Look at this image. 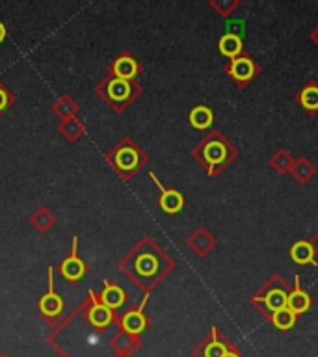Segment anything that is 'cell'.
I'll return each instance as SVG.
<instances>
[{
    "label": "cell",
    "mask_w": 318,
    "mask_h": 357,
    "mask_svg": "<svg viewBox=\"0 0 318 357\" xmlns=\"http://www.w3.org/2000/svg\"><path fill=\"white\" fill-rule=\"evenodd\" d=\"M287 307L290 311L294 312L296 317H301L309 312V309L312 307V298L311 294L307 292L303 287H301V278L296 273L294 283H292V289L289 292V300H287Z\"/></svg>",
    "instance_id": "5"
},
{
    "label": "cell",
    "mask_w": 318,
    "mask_h": 357,
    "mask_svg": "<svg viewBox=\"0 0 318 357\" xmlns=\"http://www.w3.org/2000/svg\"><path fill=\"white\" fill-rule=\"evenodd\" d=\"M296 105L300 106L301 110H305L309 116H317L318 114V82L317 80H309L303 88L294 95Z\"/></svg>",
    "instance_id": "8"
},
{
    "label": "cell",
    "mask_w": 318,
    "mask_h": 357,
    "mask_svg": "<svg viewBox=\"0 0 318 357\" xmlns=\"http://www.w3.org/2000/svg\"><path fill=\"white\" fill-rule=\"evenodd\" d=\"M211 8L220 17H229L240 8V0H211Z\"/></svg>",
    "instance_id": "24"
},
{
    "label": "cell",
    "mask_w": 318,
    "mask_h": 357,
    "mask_svg": "<svg viewBox=\"0 0 318 357\" xmlns=\"http://www.w3.org/2000/svg\"><path fill=\"white\" fill-rule=\"evenodd\" d=\"M99 301L103 305H106L108 309H119V307L125 303V292H123L121 287H117V284L106 283L105 290H103V294H100Z\"/></svg>",
    "instance_id": "20"
},
{
    "label": "cell",
    "mask_w": 318,
    "mask_h": 357,
    "mask_svg": "<svg viewBox=\"0 0 318 357\" xmlns=\"http://www.w3.org/2000/svg\"><path fill=\"white\" fill-rule=\"evenodd\" d=\"M292 162H294V156L290 155L287 149H278L270 156V167H272L273 172L279 173V175H287L290 172V167H292Z\"/></svg>",
    "instance_id": "22"
},
{
    "label": "cell",
    "mask_w": 318,
    "mask_h": 357,
    "mask_svg": "<svg viewBox=\"0 0 318 357\" xmlns=\"http://www.w3.org/2000/svg\"><path fill=\"white\" fill-rule=\"evenodd\" d=\"M309 242H311L312 251H315V257H317V261H318V229H317V231H315V234H312Z\"/></svg>",
    "instance_id": "28"
},
{
    "label": "cell",
    "mask_w": 318,
    "mask_h": 357,
    "mask_svg": "<svg viewBox=\"0 0 318 357\" xmlns=\"http://www.w3.org/2000/svg\"><path fill=\"white\" fill-rule=\"evenodd\" d=\"M233 346V340L227 339L220 331V328L212 326L211 333L206 335L205 339L201 340V344L194 350V357H223Z\"/></svg>",
    "instance_id": "4"
},
{
    "label": "cell",
    "mask_w": 318,
    "mask_h": 357,
    "mask_svg": "<svg viewBox=\"0 0 318 357\" xmlns=\"http://www.w3.org/2000/svg\"><path fill=\"white\" fill-rule=\"evenodd\" d=\"M39 311L43 317L54 318L58 314H61L63 311V300L61 296H58L54 292V283H52V268H49V292L39 300Z\"/></svg>",
    "instance_id": "10"
},
{
    "label": "cell",
    "mask_w": 318,
    "mask_h": 357,
    "mask_svg": "<svg viewBox=\"0 0 318 357\" xmlns=\"http://www.w3.org/2000/svg\"><path fill=\"white\" fill-rule=\"evenodd\" d=\"M190 125L197 130H209L212 127V123H214V114L209 106L199 105L195 106L194 110L190 112Z\"/></svg>",
    "instance_id": "19"
},
{
    "label": "cell",
    "mask_w": 318,
    "mask_h": 357,
    "mask_svg": "<svg viewBox=\"0 0 318 357\" xmlns=\"http://www.w3.org/2000/svg\"><path fill=\"white\" fill-rule=\"evenodd\" d=\"M132 91L134 88L130 82L121 80V78H112L108 86H106V99L114 102L116 106H119L132 99Z\"/></svg>",
    "instance_id": "11"
},
{
    "label": "cell",
    "mask_w": 318,
    "mask_h": 357,
    "mask_svg": "<svg viewBox=\"0 0 318 357\" xmlns=\"http://www.w3.org/2000/svg\"><path fill=\"white\" fill-rule=\"evenodd\" d=\"M268 322L272 324L275 329H279V331H290L296 326V322H298V317L290 311L289 307H285L281 311L273 312L272 317L268 318Z\"/></svg>",
    "instance_id": "21"
},
{
    "label": "cell",
    "mask_w": 318,
    "mask_h": 357,
    "mask_svg": "<svg viewBox=\"0 0 318 357\" xmlns=\"http://www.w3.org/2000/svg\"><path fill=\"white\" fill-rule=\"evenodd\" d=\"M225 28H227V32H225V33H233V36H238L240 39L245 36V22L242 21V19H238V21H227Z\"/></svg>",
    "instance_id": "25"
},
{
    "label": "cell",
    "mask_w": 318,
    "mask_h": 357,
    "mask_svg": "<svg viewBox=\"0 0 318 357\" xmlns=\"http://www.w3.org/2000/svg\"><path fill=\"white\" fill-rule=\"evenodd\" d=\"M147 298H149V296H145L144 301L139 303L138 309L128 311L127 314L121 318V326H123V329L127 331V333L139 335L145 328H147V318H145V314H144V307H145V303H147Z\"/></svg>",
    "instance_id": "13"
},
{
    "label": "cell",
    "mask_w": 318,
    "mask_h": 357,
    "mask_svg": "<svg viewBox=\"0 0 318 357\" xmlns=\"http://www.w3.org/2000/svg\"><path fill=\"white\" fill-rule=\"evenodd\" d=\"M290 283L281 275V273H272L264 283L257 289V292L250 298V303L253 305L259 314L270 318L273 312L281 311L287 307V300H289Z\"/></svg>",
    "instance_id": "2"
},
{
    "label": "cell",
    "mask_w": 318,
    "mask_h": 357,
    "mask_svg": "<svg viewBox=\"0 0 318 357\" xmlns=\"http://www.w3.org/2000/svg\"><path fill=\"white\" fill-rule=\"evenodd\" d=\"M153 183L156 184V188L160 190V197H158V205L166 214H177L184 208V195L175 188H166L164 184L156 178L155 173H151Z\"/></svg>",
    "instance_id": "6"
},
{
    "label": "cell",
    "mask_w": 318,
    "mask_h": 357,
    "mask_svg": "<svg viewBox=\"0 0 318 357\" xmlns=\"http://www.w3.org/2000/svg\"><path fill=\"white\" fill-rule=\"evenodd\" d=\"M289 257L298 266H305V264L318 266L317 257H315V251H312V245L309 240H296L294 244L290 245Z\"/></svg>",
    "instance_id": "12"
},
{
    "label": "cell",
    "mask_w": 318,
    "mask_h": 357,
    "mask_svg": "<svg viewBox=\"0 0 318 357\" xmlns=\"http://www.w3.org/2000/svg\"><path fill=\"white\" fill-rule=\"evenodd\" d=\"M289 173L298 184H307L317 177L318 169L307 156H298V158H294V162H292V167H290Z\"/></svg>",
    "instance_id": "14"
},
{
    "label": "cell",
    "mask_w": 318,
    "mask_h": 357,
    "mask_svg": "<svg viewBox=\"0 0 318 357\" xmlns=\"http://www.w3.org/2000/svg\"><path fill=\"white\" fill-rule=\"evenodd\" d=\"M192 155L205 167L209 177H218L225 167L238 158V147L231 144L220 130H211L195 145Z\"/></svg>",
    "instance_id": "1"
},
{
    "label": "cell",
    "mask_w": 318,
    "mask_h": 357,
    "mask_svg": "<svg viewBox=\"0 0 318 357\" xmlns=\"http://www.w3.org/2000/svg\"><path fill=\"white\" fill-rule=\"evenodd\" d=\"M10 100H11V97H10V95H8V91H6V89L2 88V86H0V114H2V112H4L6 108H8V105H10Z\"/></svg>",
    "instance_id": "26"
},
{
    "label": "cell",
    "mask_w": 318,
    "mask_h": 357,
    "mask_svg": "<svg viewBox=\"0 0 318 357\" xmlns=\"http://www.w3.org/2000/svg\"><path fill=\"white\" fill-rule=\"evenodd\" d=\"M89 300H91V309H89V322L93 324L95 328H106L112 322L114 312L106 305H103L99 298H95L93 290H89Z\"/></svg>",
    "instance_id": "15"
},
{
    "label": "cell",
    "mask_w": 318,
    "mask_h": 357,
    "mask_svg": "<svg viewBox=\"0 0 318 357\" xmlns=\"http://www.w3.org/2000/svg\"><path fill=\"white\" fill-rule=\"evenodd\" d=\"M223 71H225V75H227L238 88H245V86H250V84L261 75L262 66L253 58V56L244 52V54H240L238 58L229 60L227 63H225V67H223Z\"/></svg>",
    "instance_id": "3"
},
{
    "label": "cell",
    "mask_w": 318,
    "mask_h": 357,
    "mask_svg": "<svg viewBox=\"0 0 318 357\" xmlns=\"http://www.w3.org/2000/svg\"><path fill=\"white\" fill-rule=\"evenodd\" d=\"M309 39H311L312 43H315L318 47V24L311 30V33H309Z\"/></svg>",
    "instance_id": "29"
},
{
    "label": "cell",
    "mask_w": 318,
    "mask_h": 357,
    "mask_svg": "<svg viewBox=\"0 0 318 357\" xmlns=\"http://www.w3.org/2000/svg\"><path fill=\"white\" fill-rule=\"evenodd\" d=\"M139 71V66L136 63L134 58L130 56H121V58H117L114 61V66H112V77L114 78H121V80H132Z\"/></svg>",
    "instance_id": "18"
},
{
    "label": "cell",
    "mask_w": 318,
    "mask_h": 357,
    "mask_svg": "<svg viewBox=\"0 0 318 357\" xmlns=\"http://www.w3.org/2000/svg\"><path fill=\"white\" fill-rule=\"evenodd\" d=\"M188 245L197 253V255L205 257L206 253H211V251L216 248V238H214L206 229L201 227L190 236Z\"/></svg>",
    "instance_id": "16"
},
{
    "label": "cell",
    "mask_w": 318,
    "mask_h": 357,
    "mask_svg": "<svg viewBox=\"0 0 318 357\" xmlns=\"http://www.w3.org/2000/svg\"><path fill=\"white\" fill-rule=\"evenodd\" d=\"M223 357H245V356H244V354H242V350H240L238 346L234 344L233 348H231V350H229L227 354H225V356H223Z\"/></svg>",
    "instance_id": "27"
},
{
    "label": "cell",
    "mask_w": 318,
    "mask_h": 357,
    "mask_svg": "<svg viewBox=\"0 0 318 357\" xmlns=\"http://www.w3.org/2000/svg\"><path fill=\"white\" fill-rule=\"evenodd\" d=\"M158 270H160V264H158V259H156L153 253H144V255L139 257V261H138L139 273H144V275H155Z\"/></svg>",
    "instance_id": "23"
},
{
    "label": "cell",
    "mask_w": 318,
    "mask_h": 357,
    "mask_svg": "<svg viewBox=\"0 0 318 357\" xmlns=\"http://www.w3.org/2000/svg\"><path fill=\"white\" fill-rule=\"evenodd\" d=\"M218 50L227 60H234L240 54H244V41L238 36H233V33H223L220 41H218Z\"/></svg>",
    "instance_id": "17"
},
{
    "label": "cell",
    "mask_w": 318,
    "mask_h": 357,
    "mask_svg": "<svg viewBox=\"0 0 318 357\" xmlns=\"http://www.w3.org/2000/svg\"><path fill=\"white\" fill-rule=\"evenodd\" d=\"M61 273L67 281H78V279L84 278L86 273V264L84 261L78 257V238L75 236L73 238V251L71 255L67 257L66 261L61 262Z\"/></svg>",
    "instance_id": "9"
},
{
    "label": "cell",
    "mask_w": 318,
    "mask_h": 357,
    "mask_svg": "<svg viewBox=\"0 0 318 357\" xmlns=\"http://www.w3.org/2000/svg\"><path fill=\"white\" fill-rule=\"evenodd\" d=\"M114 167L117 172L121 173H132L136 172L139 166H142V155L136 147H123V149H117L116 155H114Z\"/></svg>",
    "instance_id": "7"
},
{
    "label": "cell",
    "mask_w": 318,
    "mask_h": 357,
    "mask_svg": "<svg viewBox=\"0 0 318 357\" xmlns=\"http://www.w3.org/2000/svg\"><path fill=\"white\" fill-rule=\"evenodd\" d=\"M4 38H6V28H4V24L0 22V41H2Z\"/></svg>",
    "instance_id": "30"
}]
</instances>
